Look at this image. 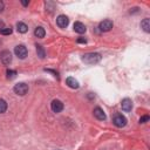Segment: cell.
Wrapping results in <instances>:
<instances>
[{"label":"cell","mask_w":150,"mask_h":150,"mask_svg":"<svg viewBox=\"0 0 150 150\" xmlns=\"http://www.w3.org/2000/svg\"><path fill=\"white\" fill-rule=\"evenodd\" d=\"M100 60H101V55L98 53H87L82 56V61L88 64H95L100 62Z\"/></svg>","instance_id":"obj_1"},{"label":"cell","mask_w":150,"mask_h":150,"mask_svg":"<svg viewBox=\"0 0 150 150\" xmlns=\"http://www.w3.org/2000/svg\"><path fill=\"white\" fill-rule=\"evenodd\" d=\"M13 90H14V93H15L16 95L23 96V95H26L27 91H28V86H27L26 83H23V82H19V83H16V84L14 86Z\"/></svg>","instance_id":"obj_2"},{"label":"cell","mask_w":150,"mask_h":150,"mask_svg":"<svg viewBox=\"0 0 150 150\" xmlns=\"http://www.w3.org/2000/svg\"><path fill=\"white\" fill-rule=\"evenodd\" d=\"M112 123H114L116 127L122 128V127H124V125L127 124V118H125L122 114H116V115L114 116V118H112Z\"/></svg>","instance_id":"obj_3"},{"label":"cell","mask_w":150,"mask_h":150,"mask_svg":"<svg viewBox=\"0 0 150 150\" xmlns=\"http://www.w3.org/2000/svg\"><path fill=\"white\" fill-rule=\"evenodd\" d=\"M14 53H15V55H16L19 59H25V57L27 56V54H28L27 48H26L23 45H18V46L14 48Z\"/></svg>","instance_id":"obj_4"},{"label":"cell","mask_w":150,"mask_h":150,"mask_svg":"<svg viewBox=\"0 0 150 150\" xmlns=\"http://www.w3.org/2000/svg\"><path fill=\"white\" fill-rule=\"evenodd\" d=\"M0 60H1V62L4 64H6V66L12 62V54H11V52L9 50H2L0 53Z\"/></svg>","instance_id":"obj_5"},{"label":"cell","mask_w":150,"mask_h":150,"mask_svg":"<svg viewBox=\"0 0 150 150\" xmlns=\"http://www.w3.org/2000/svg\"><path fill=\"white\" fill-rule=\"evenodd\" d=\"M68 23H69V19H68L66 15L61 14V15H59V16L56 18V25H57L60 28H66V27L68 26Z\"/></svg>","instance_id":"obj_6"},{"label":"cell","mask_w":150,"mask_h":150,"mask_svg":"<svg viewBox=\"0 0 150 150\" xmlns=\"http://www.w3.org/2000/svg\"><path fill=\"white\" fill-rule=\"evenodd\" d=\"M112 26H114V23H112L111 20H103V21L100 22L98 28H100V30H102V32H109V30L112 28Z\"/></svg>","instance_id":"obj_7"},{"label":"cell","mask_w":150,"mask_h":150,"mask_svg":"<svg viewBox=\"0 0 150 150\" xmlns=\"http://www.w3.org/2000/svg\"><path fill=\"white\" fill-rule=\"evenodd\" d=\"M50 109L54 112H60L63 109V103L60 100H53L52 103H50Z\"/></svg>","instance_id":"obj_8"},{"label":"cell","mask_w":150,"mask_h":150,"mask_svg":"<svg viewBox=\"0 0 150 150\" xmlns=\"http://www.w3.org/2000/svg\"><path fill=\"white\" fill-rule=\"evenodd\" d=\"M121 107H122V110L124 111H130L131 108H132V102L130 98H123L122 102H121Z\"/></svg>","instance_id":"obj_9"},{"label":"cell","mask_w":150,"mask_h":150,"mask_svg":"<svg viewBox=\"0 0 150 150\" xmlns=\"http://www.w3.org/2000/svg\"><path fill=\"white\" fill-rule=\"evenodd\" d=\"M94 116H95L97 120H100V121H104V120H105V114H104V111H103L100 107H96V108L94 109Z\"/></svg>","instance_id":"obj_10"},{"label":"cell","mask_w":150,"mask_h":150,"mask_svg":"<svg viewBox=\"0 0 150 150\" xmlns=\"http://www.w3.org/2000/svg\"><path fill=\"white\" fill-rule=\"evenodd\" d=\"M74 30L76 32V33H79V34H83L86 30H87V28H86V26L82 23V22H75L74 23Z\"/></svg>","instance_id":"obj_11"},{"label":"cell","mask_w":150,"mask_h":150,"mask_svg":"<svg viewBox=\"0 0 150 150\" xmlns=\"http://www.w3.org/2000/svg\"><path fill=\"white\" fill-rule=\"evenodd\" d=\"M141 27H142V29H143L144 32L149 33V32H150V19H148V18L143 19V20L141 21Z\"/></svg>","instance_id":"obj_12"},{"label":"cell","mask_w":150,"mask_h":150,"mask_svg":"<svg viewBox=\"0 0 150 150\" xmlns=\"http://www.w3.org/2000/svg\"><path fill=\"white\" fill-rule=\"evenodd\" d=\"M66 84H67L68 87L73 88V89L79 88V82H77V81H76L74 77H68V79L66 80Z\"/></svg>","instance_id":"obj_13"},{"label":"cell","mask_w":150,"mask_h":150,"mask_svg":"<svg viewBox=\"0 0 150 150\" xmlns=\"http://www.w3.org/2000/svg\"><path fill=\"white\" fill-rule=\"evenodd\" d=\"M34 35L36 38H43L46 35V30L43 27H36L35 30H34Z\"/></svg>","instance_id":"obj_14"},{"label":"cell","mask_w":150,"mask_h":150,"mask_svg":"<svg viewBox=\"0 0 150 150\" xmlns=\"http://www.w3.org/2000/svg\"><path fill=\"white\" fill-rule=\"evenodd\" d=\"M16 29H18V32L19 33H26L27 30H28V27H27V25L26 23H23V22H18L16 23Z\"/></svg>","instance_id":"obj_15"},{"label":"cell","mask_w":150,"mask_h":150,"mask_svg":"<svg viewBox=\"0 0 150 150\" xmlns=\"http://www.w3.org/2000/svg\"><path fill=\"white\" fill-rule=\"evenodd\" d=\"M36 54H38V56H39L40 59H43V57L46 56V53H45V49H43L42 46L36 45Z\"/></svg>","instance_id":"obj_16"},{"label":"cell","mask_w":150,"mask_h":150,"mask_svg":"<svg viewBox=\"0 0 150 150\" xmlns=\"http://www.w3.org/2000/svg\"><path fill=\"white\" fill-rule=\"evenodd\" d=\"M7 110V102L2 98H0V114L5 112Z\"/></svg>","instance_id":"obj_17"},{"label":"cell","mask_w":150,"mask_h":150,"mask_svg":"<svg viewBox=\"0 0 150 150\" xmlns=\"http://www.w3.org/2000/svg\"><path fill=\"white\" fill-rule=\"evenodd\" d=\"M6 74H7V77L8 79H14L16 76V71L15 70H12V69H7Z\"/></svg>","instance_id":"obj_18"},{"label":"cell","mask_w":150,"mask_h":150,"mask_svg":"<svg viewBox=\"0 0 150 150\" xmlns=\"http://www.w3.org/2000/svg\"><path fill=\"white\" fill-rule=\"evenodd\" d=\"M2 35H9L12 33V27H5L1 32H0Z\"/></svg>","instance_id":"obj_19"},{"label":"cell","mask_w":150,"mask_h":150,"mask_svg":"<svg viewBox=\"0 0 150 150\" xmlns=\"http://www.w3.org/2000/svg\"><path fill=\"white\" fill-rule=\"evenodd\" d=\"M149 121V116L148 115H144V116H142L141 118H139V123H145V122H148Z\"/></svg>","instance_id":"obj_20"},{"label":"cell","mask_w":150,"mask_h":150,"mask_svg":"<svg viewBox=\"0 0 150 150\" xmlns=\"http://www.w3.org/2000/svg\"><path fill=\"white\" fill-rule=\"evenodd\" d=\"M77 42H79V43H86L87 40H86L84 38H79V39H77Z\"/></svg>","instance_id":"obj_21"},{"label":"cell","mask_w":150,"mask_h":150,"mask_svg":"<svg viewBox=\"0 0 150 150\" xmlns=\"http://www.w3.org/2000/svg\"><path fill=\"white\" fill-rule=\"evenodd\" d=\"M5 27H6V26H5L4 21H1V20H0V32H1V30H2V29H4Z\"/></svg>","instance_id":"obj_22"},{"label":"cell","mask_w":150,"mask_h":150,"mask_svg":"<svg viewBox=\"0 0 150 150\" xmlns=\"http://www.w3.org/2000/svg\"><path fill=\"white\" fill-rule=\"evenodd\" d=\"M4 8H5V5H4V2H2V1H0V12H2V11H4Z\"/></svg>","instance_id":"obj_23"},{"label":"cell","mask_w":150,"mask_h":150,"mask_svg":"<svg viewBox=\"0 0 150 150\" xmlns=\"http://www.w3.org/2000/svg\"><path fill=\"white\" fill-rule=\"evenodd\" d=\"M21 4H22L23 6H27V5H28V2H27V1H21Z\"/></svg>","instance_id":"obj_24"}]
</instances>
